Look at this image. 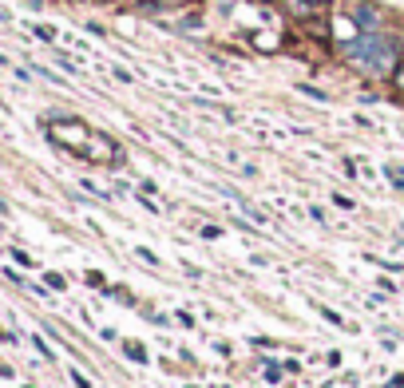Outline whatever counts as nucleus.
<instances>
[{"instance_id":"nucleus-1","label":"nucleus","mask_w":404,"mask_h":388,"mask_svg":"<svg viewBox=\"0 0 404 388\" xmlns=\"http://www.w3.org/2000/svg\"><path fill=\"white\" fill-rule=\"evenodd\" d=\"M48 135L56 139L60 147H68L72 155H84V158H96V163H111V151H115V143H111L107 135H96V131H87L84 123H52Z\"/></svg>"},{"instance_id":"nucleus-2","label":"nucleus","mask_w":404,"mask_h":388,"mask_svg":"<svg viewBox=\"0 0 404 388\" xmlns=\"http://www.w3.org/2000/svg\"><path fill=\"white\" fill-rule=\"evenodd\" d=\"M345 56L357 64V68H365L368 75H389L396 68V48H392L384 36L377 32H365V36H357L345 44Z\"/></svg>"},{"instance_id":"nucleus-3","label":"nucleus","mask_w":404,"mask_h":388,"mask_svg":"<svg viewBox=\"0 0 404 388\" xmlns=\"http://www.w3.org/2000/svg\"><path fill=\"white\" fill-rule=\"evenodd\" d=\"M353 24L365 28V32H377V8H373V4H357V8H353Z\"/></svg>"},{"instance_id":"nucleus-4","label":"nucleus","mask_w":404,"mask_h":388,"mask_svg":"<svg viewBox=\"0 0 404 388\" xmlns=\"http://www.w3.org/2000/svg\"><path fill=\"white\" fill-rule=\"evenodd\" d=\"M392 80H396V87L404 91V60H396V68H392Z\"/></svg>"},{"instance_id":"nucleus-5","label":"nucleus","mask_w":404,"mask_h":388,"mask_svg":"<svg viewBox=\"0 0 404 388\" xmlns=\"http://www.w3.org/2000/svg\"><path fill=\"white\" fill-rule=\"evenodd\" d=\"M32 32H36L40 40H56V32H52V28H44V24H36V28H32Z\"/></svg>"},{"instance_id":"nucleus-6","label":"nucleus","mask_w":404,"mask_h":388,"mask_svg":"<svg viewBox=\"0 0 404 388\" xmlns=\"http://www.w3.org/2000/svg\"><path fill=\"white\" fill-rule=\"evenodd\" d=\"M127 357H135V361H147V352L139 349V345H127Z\"/></svg>"},{"instance_id":"nucleus-7","label":"nucleus","mask_w":404,"mask_h":388,"mask_svg":"<svg viewBox=\"0 0 404 388\" xmlns=\"http://www.w3.org/2000/svg\"><path fill=\"white\" fill-rule=\"evenodd\" d=\"M306 4H329V0H306Z\"/></svg>"}]
</instances>
